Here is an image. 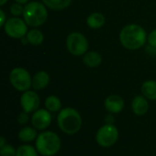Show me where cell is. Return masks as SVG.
<instances>
[{
	"instance_id": "cell-1",
	"label": "cell",
	"mask_w": 156,
	"mask_h": 156,
	"mask_svg": "<svg viewBox=\"0 0 156 156\" xmlns=\"http://www.w3.org/2000/svg\"><path fill=\"white\" fill-rule=\"evenodd\" d=\"M120 40L124 48L131 50L138 49L146 42V32L139 25H128L122 29Z\"/></svg>"
},
{
	"instance_id": "cell-2",
	"label": "cell",
	"mask_w": 156,
	"mask_h": 156,
	"mask_svg": "<svg viewBox=\"0 0 156 156\" xmlns=\"http://www.w3.org/2000/svg\"><path fill=\"white\" fill-rule=\"evenodd\" d=\"M58 125L66 134H76L81 128L82 119L78 111L73 108H65L58 115Z\"/></svg>"
},
{
	"instance_id": "cell-3",
	"label": "cell",
	"mask_w": 156,
	"mask_h": 156,
	"mask_svg": "<svg viewBox=\"0 0 156 156\" xmlns=\"http://www.w3.org/2000/svg\"><path fill=\"white\" fill-rule=\"evenodd\" d=\"M35 144L37 153L41 155L53 156L60 150L61 141L56 133L47 131L37 135Z\"/></svg>"
},
{
	"instance_id": "cell-4",
	"label": "cell",
	"mask_w": 156,
	"mask_h": 156,
	"mask_svg": "<svg viewBox=\"0 0 156 156\" xmlns=\"http://www.w3.org/2000/svg\"><path fill=\"white\" fill-rule=\"evenodd\" d=\"M23 16L25 22L30 27H39L48 18V11L45 5L39 2H30L24 7Z\"/></svg>"
},
{
	"instance_id": "cell-5",
	"label": "cell",
	"mask_w": 156,
	"mask_h": 156,
	"mask_svg": "<svg viewBox=\"0 0 156 156\" xmlns=\"http://www.w3.org/2000/svg\"><path fill=\"white\" fill-rule=\"evenodd\" d=\"M119 138V131L113 124L101 126L96 133V142L101 147L107 148L114 145Z\"/></svg>"
},
{
	"instance_id": "cell-6",
	"label": "cell",
	"mask_w": 156,
	"mask_h": 156,
	"mask_svg": "<svg viewBox=\"0 0 156 156\" xmlns=\"http://www.w3.org/2000/svg\"><path fill=\"white\" fill-rule=\"evenodd\" d=\"M67 48L69 53L74 56H80L86 53L89 48V43L84 35L79 32H73L67 37Z\"/></svg>"
},
{
	"instance_id": "cell-7",
	"label": "cell",
	"mask_w": 156,
	"mask_h": 156,
	"mask_svg": "<svg viewBox=\"0 0 156 156\" xmlns=\"http://www.w3.org/2000/svg\"><path fill=\"white\" fill-rule=\"evenodd\" d=\"M12 86L18 91H27L32 86L30 74L22 68H16L10 72L9 76Z\"/></svg>"
},
{
	"instance_id": "cell-8",
	"label": "cell",
	"mask_w": 156,
	"mask_h": 156,
	"mask_svg": "<svg viewBox=\"0 0 156 156\" xmlns=\"http://www.w3.org/2000/svg\"><path fill=\"white\" fill-rule=\"evenodd\" d=\"M4 28L5 34L13 38H21L27 34V24L18 17H12L6 20Z\"/></svg>"
},
{
	"instance_id": "cell-9",
	"label": "cell",
	"mask_w": 156,
	"mask_h": 156,
	"mask_svg": "<svg viewBox=\"0 0 156 156\" xmlns=\"http://www.w3.org/2000/svg\"><path fill=\"white\" fill-rule=\"evenodd\" d=\"M20 104L24 112L27 113L35 112L40 104V100L35 91L27 90L24 91L20 98Z\"/></svg>"
},
{
	"instance_id": "cell-10",
	"label": "cell",
	"mask_w": 156,
	"mask_h": 156,
	"mask_svg": "<svg viewBox=\"0 0 156 156\" xmlns=\"http://www.w3.org/2000/svg\"><path fill=\"white\" fill-rule=\"evenodd\" d=\"M51 121H52V117L50 112L44 109L37 110L31 117L32 125L37 130L47 129L50 125Z\"/></svg>"
},
{
	"instance_id": "cell-11",
	"label": "cell",
	"mask_w": 156,
	"mask_h": 156,
	"mask_svg": "<svg viewBox=\"0 0 156 156\" xmlns=\"http://www.w3.org/2000/svg\"><path fill=\"white\" fill-rule=\"evenodd\" d=\"M104 105L110 113H120L124 108V101L118 95H111L106 98Z\"/></svg>"
},
{
	"instance_id": "cell-12",
	"label": "cell",
	"mask_w": 156,
	"mask_h": 156,
	"mask_svg": "<svg viewBox=\"0 0 156 156\" xmlns=\"http://www.w3.org/2000/svg\"><path fill=\"white\" fill-rule=\"evenodd\" d=\"M132 109L133 112L138 116H143L146 114L149 109V104L146 98L141 95L136 96L132 102Z\"/></svg>"
},
{
	"instance_id": "cell-13",
	"label": "cell",
	"mask_w": 156,
	"mask_h": 156,
	"mask_svg": "<svg viewBox=\"0 0 156 156\" xmlns=\"http://www.w3.org/2000/svg\"><path fill=\"white\" fill-rule=\"evenodd\" d=\"M49 83V75L46 71H39L37 72L33 80H32V87L34 90H42L45 89Z\"/></svg>"
},
{
	"instance_id": "cell-14",
	"label": "cell",
	"mask_w": 156,
	"mask_h": 156,
	"mask_svg": "<svg viewBox=\"0 0 156 156\" xmlns=\"http://www.w3.org/2000/svg\"><path fill=\"white\" fill-rule=\"evenodd\" d=\"M102 61V58L101 56L95 51H90L85 54V56L83 57V62L86 66L90 67V68H96L99 67L101 65Z\"/></svg>"
},
{
	"instance_id": "cell-15",
	"label": "cell",
	"mask_w": 156,
	"mask_h": 156,
	"mask_svg": "<svg viewBox=\"0 0 156 156\" xmlns=\"http://www.w3.org/2000/svg\"><path fill=\"white\" fill-rule=\"evenodd\" d=\"M37 129L32 127H24L18 133V139L23 143H29L37 139Z\"/></svg>"
},
{
	"instance_id": "cell-16",
	"label": "cell",
	"mask_w": 156,
	"mask_h": 156,
	"mask_svg": "<svg viewBox=\"0 0 156 156\" xmlns=\"http://www.w3.org/2000/svg\"><path fill=\"white\" fill-rule=\"evenodd\" d=\"M142 92L146 99L156 101V81L147 80L142 86Z\"/></svg>"
},
{
	"instance_id": "cell-17",
	"label": "cell",
	"mask_w": 156,
	"mask_h": 156,
	"mask_svg": "<svg viewBox=\"0 0 156 156\" xmlns=\"http://www.w3.org/2000/svg\"><path fill=\"white\" fill-rule=\"evenodd\" d=\"M105 23V17L101 13H93L90 15L87 18V24L91 28H100Z\"/></svg>"
},
{
	"instance_id": "cell-18",
	"label": "cell",
	"mask_w": 156,
	"mask_h": 156,
	"mask_svg": "<svg viewBox=\"0 0 156 156\" xmlns=\"http://www.w3.org/2000/svg\"><path fill=\"white\" fill-rule=\"evenodd\" d=\"M27 42H29L33 46H38L40 45L44 40V36L41 31L38 29H31L27 34Z\"/></svg>"
},
{
	"instance_id": "cell-19",
	"label": "cell",
	"mask_w": 156,
	"mask_h": 156,
	"mask_svg": "<svg viewBox=\"0 0 156 156\" xmlns=\"http://www.w3.org/2000/svg\"><path fill=\"white\" fill-rule=\"evenodd\" d=\"M45 106L46 109L51 112H58L61 108V101L60 100L54 95L48 96L46 101H45Z\"/></svg>"
},
{
	"instance_id": "cell-20",
	"label": "cell",
	"mask_w": 156,
	"mask_h": 156,
	"mask_svg": "<svg viewBox=\"0 0 156 156\" xmlns=\"http://www.w3.org/2000/svg\"><path fill=\"white\" fill-rule=\"evenodd\" d=\"M42 1L48 7L54 10L65 9L71 3V0H42Z\"/></svg>"
},
{
	"instance_id": "cell-21",
	"label": "cell",
	"mask_w": 156,
	"mask_h": 156,
	"mask_svg": "<svg viewBox=\"0 0 156 156\" xmlns=\"http://www.w3.org/2000/svg\"><path fill=\"white\" fill-rule=\"evenodd\" d=\"M16 156H37V151L29 144H24L16 149Z\"/></svg>"
},
{
	"instance_id": "cell-22",
	"label": "cell",
	"mask_w": 156,
	"mask_h": 156,
	"mask_svg": "<svg viewBox=\"0 0 156 156\" xmlns=\"http://www.w3.org/2000/svg\"><path fill=\"white\" fill-rule=\"evenodd\" d=\"M0 154L1 156H16V150L10 144H5L3 147H0Z\"/></svg>"
},
{
	"instance_id": "cell-23",
	"label": "cell",
	"mask_w": 156,
	"mask_h": 156,
	"mask_svg": "<svg viewBox=\"0 0 156 156\" xmlns=\"http://www.w3.org/2000/svg\"><path fill=\"white\" fill-rule=\"evenodd\" d=\"M10 12L12 15L14 16H20L21 14H23L24 12V8L22 7L21 4L19 3H16V4H13L10 7Z\"/></svg>"
},
{
	"instance_id": "cell-24",
	"label": "cell",
	"mask_w": 156,
	"mask_h": 156,
	"mask_svg": "<svg viewBox=\"0 0 156 156\" xmlns=\"http://www.w3.org/2000/svg\"><path fill=\"white\" fill-rule=\"evenodd\" d=\"M28 120H29V116H28V113L26 112H21V113L18 115V117H17V122H18V123H19L20 125L26 124V123L28 122Z\"/></svg>"
},
{
	"instance_id": "cell-25",
	"label": "cell",
	"mask_w": 156,
	"mask_h": 156,
	"mask_svg": "<svg viewBox=\"0 0 156 156\" xmlns=\"http://www.w3.org/2000/svg\"><path fill=\"white\" fill-rule=\"evenodd\" d=\"M148 42H149V44L153 48H156V29L154 30L153 32H151V34L149 35V37H148Z\"/></svg>"
},
{
	"instance_id": "cell-26",
	"label": "cell",
	"mask_w": 156,
	"mask_h": 156,
	"mask_svg": "<svg viewBox=\"0 0 156 156\" xmlns=\"http://www.w3.org/2000/svg\"><path fill=\"white\" fill-rule=\"evenodd\" d=\"M105 122H106V124H113L114 122V118L112 114H108L106 117H105Z\"/></svg>"
},
{
	"instance_id": "cell-27",
	"label": "cell",
	"mask_w": 156,
	"mask_h": 156,
	"mask_svg": "<svg viewBox=\"0 0 156 156\" xmlns=\"http://www.w3.org/2000/svg\"><path fill=\"white\" fill-rule=\"evenodd\" d=\"M0 16H1V20H0V27H3V26H5V13H4V11L3 10H0Z\"/></svg>"
},
{
	"instance_id": "cell-28",
	"label": "cell",
	"mask_w": 156,
	"mask_h": 156,
	"mask_svg": "<svg viewBox=\"0 0 156 156\" xmlns=\"http://www.w3.org/2000/svg\"><path fill=\"white\" fill-rule=\"evenodd\" d=\"M5 144H6V143H5V138H4L3 136H1V138H0V147H3V146L5 145Z\"/></svg>"
},
{
	"instance_id": "cell-29",
	"label": "cell",
	"mask_w": 156,
	"mask_h": 156,
	"mask_svg": "<svg viewBox=\"0 0 156 156\" xmlns=\"http://www.w3.org/2000/svg\"><path fill=\"white\" fill-rule=\"evenodd\" d=\"M16 1L17 3H19V4L22 5V4H26L28 0H16Z\"/></svg>"
},
{
	"instance_id": "cell-30",
	"label": "cell",
	"mask_w": 156,
	"mask_h": 156,
	"mask_svg": "<svg viewBox=\"0 0 156 156\" xmlns=\"http://www.w3.org/2000/svg\"><path fill=\"white\" fill-rule=\"evenodd\" d=\"M6 1H7V0H0V5H5V4L6 3Z\"/></svg>"
}]
</instances>
